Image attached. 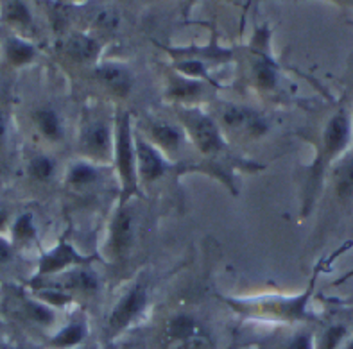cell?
Returning a JSON list of instances; mask_svg holds the SVG:
<instances>
[{"instance_id": "cb8c5ba5", "label": "cell", "mask_w": 353, "mask_h": 349, "mask_svg": "<svg viewBox=\"0 0 353 349\" xmlns=\"http://www.w3.org/2000/svg\"><path fill=\"white\" fill-rule=\"evenodd\" d=\"M253 116L255 113H251V109H246V107H230L228 112H224V122L230 127H241V125L248 127Z\"/></svg>"}, {"instance_id": "30bf717a", "label": "cell", "mask_w": 353, "mask_h": 349, "mask_svg": "<svg viewBox=\"0 0 353 349\" xmlns=\"http://www.w3.org/2000/svg\"><path fill=\"white\" fill-rule=\"evenodd\" d=\"M336 193L341 201H353V152L346 154L337 167Z\"/></svg>"}, {"instance_id": "277c9868", "label": "cell", "mask_w": 353, "mask_h": 349, "mask_svg": "<svg viewBox=\"0 0 353 349\" xmlns=\"http://www.w3.org/2000/svg\"><path fill=\"white\" fill-rule=\"evenodd\" d=\"M350 134H352V125H350L348 115L345 112L336 113L328 120L327 129L323 134V151L327 160H332L345 151L350 142Z\"/></svg>"}, {"instance_id": "8992f818", "label": "cell", "mask_w": 353, "mask_h": 349, "mask_svg": "<svg viewBox=\"0 0 353 349\" xmlns=\"http://www.w3.org/2000/svg\"><path fill=\"white\" fill-rule=\"evenodd\" d=\"M134 149H137V160H139V170L143 181H154V179L161 178L165 174V161L161 160L154 149L145 143L143 140L137 138L134 142Z\"/></svg>"}, {"instance_id": "e0dca14e", "label": "cell", "mask_w": 353, "mask_h": 349, "mask_svg": "<svg viewBox=\"0 0 353 349\" xmlns=\"http://www.w3.org/2000/svg\"><path fill=\"white\" fill-rule=\"evenodd\" d=\"M152 136L160 143L161 147L176 149L181 143V133L176 129L174 125L169 124H158L152 127Z\"/></svg>"}, {"instance_id": "1f68e13d", "label": "cell", "mask_w": 353, "mask_h": 349, "mask_svg": "<svg viewBox=\"0 0 353 349\" xmlns=\"http://www.w3.org/2000/svg\"><path fill=\"white\" fill-rule=\"evenodd\" d=\"M6 138V118L4 115H2V112H0V143L4 142Z\"/></svg>"}, {"instance_id": "ffe728a7", "label": "cell", "mask_w": 353, "mask_h": 349, "mask_svg": "<svg viewBox=\"0 0 353 349\" xmlns=\"http://www.w3.org/2000/svg\"><path fill=\"white\" fill-rule=\"evenodd\" d=\"M68 285L72 288H77V290L83 292H95L97 290V277L95 274H92L90 271H76V273L70 274V279H68Z\"/></svg>"}, {"instance_id": "52a82bcc", "label": "cell", "mask_w": 353, "mask_h": 349, "mask_svg": "<svg viewBox=\"0 0 353 349\" xmlns=\"http://www.w3.org/2000/svg\"><path fill=\"white\" fill-rule=\"evenodd\" d=\"M167 335H169L170 340H174V342H181L187 348L201 344V337H199V326H197V322L194 321L192 317H188V315H178L172 321L169 322V326H167Z\"/></svg>"}, {"instance_id": "8fae6325", "label": "cell", "mask_w": 353, "mask_h": 349, "mask_svg": "<svg viewBox=\"0 0 353 349\" xmlns=\"http://www.w3.org/2000/svg\"><path fill=\"white\" fill-rule=\"evenodd\" d=\"M83 143H85V147L90 152L103 154L104 151H108V145H110V131H108L103 122H94L83 133Z\"/></svg>"}, {"instance_id": "836d02e7", "label": "cell", "mask_w": 353, "mask_h": 349, "mask_svg": "<svg viewBox=\"0 0 353 349\" xmlns=\"http://www.w3.org/2000/svg\"><path fill=\"white\" fill-rule=\"evenodd\" d=\"M343 349H353V339H352V340H350L348 344H346V346H345V348H343Z\"/></svg>"}, {"instance_id": "d6a6232c", "label": "cell", "mask_w": 353, "mask_h": 349, "mask_svg": "<svg viewBox=\"0 0 353 349\" xmlns=\"http://www.w3.org/2000/svg\"><path fill=\"white\" fill-rule=\"evenodd\" d=\"M6 222H8V213H6V211L0 208V229L4 228Z\"/></svg>"}, {"instance_id": "7c38bea8", "label": "cell", "mask_w": 353, "mask_h": 349, "mask_svg": "<svg viewBox=\"0 0 353 349\" xmlns=\"http://www.w3.org/2000/svg\"><path fill=\"white\" fill-rule=\"evenodd\" d=\"M36 124L40 127L41 133L47 136L49 140H59L61 138V124H59L58 115L49 109V107H43V109H38L36 112Z\"/></svg>"}, {"instance_id": "ba28073f", "label": "cell", "mask_w": 353, "mask_h": 349, "mask_svg": "<svg viewBox=\"0 0 353 349\" xmlns=\"http://www.w3.org/2000/svg\"><path fill=\"white\" fill-rule=\"evenodd\" d=\"M95 76L101 83H104L108 88L113 89L121 97H125L130 94L131 86H133L130 72L125 70L124 67H119V65H104V67L97 68Z\"/></svg>"}, {"instance_id": "ac0fdd59", "label": "cell", "mask_w": 353, "mask_h": 349, "mask_svg": "<svg viewBox=\"0 0 353 349\" xmlns=\"http://www.w3.org/2000/svg\"><path fill=\"white\" fill-rule=\"evenodd\" d=\"M97 179V170L92 165H86V163H77L70 169V174H68V181H70L74 187H86V184L94 183Z\"/></svg>"}, {"instance_id": "44dd1931", "label": "cell", "mask_w": 353, "mask_h": 349, "mask_svg": "<svg viewBox=\"0 0 353 349\" xmlns=\"http://www.w3.org/2000/svg\"><path fill=\"white\" fill-rule=\"evenodd\" d=\"M13 233L17 240H22V242L32 240V238L36 237V228H34V222H32V215L29 213L20 215L13 226Z\"/></svg>"}, {"instance_id": "4fadbf2b", "label": "cell", "mask_w": 353, "mask_h": 349, "mask_svg": "<svg viewBox=\"0 0 353 349\" xmlns=\"http://www.w3.org/2000/svg\"><path fill=\"white\" fill-rule=\"evenodd\" d=\"M83 339H85V328H83V324L74 322V324H68L67 328H63L59 333L54 335L52 346L58 349H72Z\"/></svg>"}, {"instance_id": "603a6c76", "label": "cell", "mask_w": 353, "mask_h": 349, "mask_svg": "<svg viewBox=\"0 0 353 349\" xmlns=\"http://www.w3.org/2000/svg\"><path fill=\"white\" fill-rule=\"evenodd\" d=\"M6 18L9 22L20 23V25L31 23V14H29V9L23 2H8L6 4Z\"/></svg>"}, {"instance_id": "f1b7e54d", "label": "cell", "mask_w": 353, "mask_h": 349, "mask_svg": "<svg viewBox=\"0 0 353 349\" xmlns=\"http://www.w3.org/2000/svg\"><path fill=\"white\" fill-rule=\"evenodd\" d=\"M179 70H183L185 74H190V76H206L205 70H203V65L197 61L181 63V65H179Z\"/></svg>"}, {"instance_id": "9c48e42d", "label": "cell", "mask_w": 353, "mask_h": 349, "mask_svg": "<svg viewBox=\"0 0 353 349\" xmlns=\"http://www.w3.org/2000/svg\"><path fill=\"white\" fill-rule=\"evenodd\" d=\"M76 262H83V258H81L68 244H61V246H58L56 249L47 253V255L41 258L40 271L41 274L56 273L59 268L67 267V265L70 264H76Z\"/></svg>"}, {"instance_id": "5bb4252c", "label": "cell", "mask_w": 353, "mask_h": 349, "mask_svg": "<svg viewBox=\"0 0 353 349\" xmlns=\"http://www.w3.org/2000/svg\"><path fill=\"white\" fill-rule=\"evenodd\" d=\"M346 337H348V328L345 324H334L323 331L316 349H341L345 344Z\"/></svg>"}, {"instance_id": "f546056e", "label": "cell", "mask_w": 353, "mask_h": 349, "mask_svg": "<svg viewBox=\"0 0 353 349\" xmlns=\"http://www.w3.org/2000/svg\"><path fill=\"white\" fill-rule=\"evenodd\" d=\"M41 297H43L45 301H49V303H56V304H65L68 301V295H65L63 292H56V290L41 292Z\"/></svg>"}, {"instance_id": "7402d4cb", "label": "cell", "mask_w": 353, "mask_h": 349, "mask_svg": "<svg viewBox=\"0 0 353 349\" xmlns=\"http://www.w3.org/2000/svg\"><path fill=\"white\" fill-rule=\"evenodd\" d=\"M29 172L38 181H47L54 174V161L47 156H36L29 165Z\"/></svg>"}, {"instance_id": "5b68a950", "label": "cell", "mask_w": 353, "mask_h": 349, "mask_svg": "<svg viewBox=\"0 0 353 349\" xmlns=\"http://www.w3.org/2000/svg\"><path fill=\"white\" fill-rule=\"evenodd\" d=\"M134 238V219L128 208L122 206L117 211L112 224V235H110V249L113 256H124L133 246Z\"/></svg>"}, {"instance_id": "3957f363", "label": "cell", "mask_w": 353, "mask_h": 349, "mask_svg": "<svg viewBox=\"0 0 353 349\" xmlns=\"http://www.w3.org/2000/svg\"><path fill=\"white\" fill-rule=\"evenodd\" d=\"M185 124L188 125V129L192 133L194 140H196L197 147L203 152H217L223 147V140H221L219 129L214 124L210 116L203 115L197 109H190L183 115Z\"/></svg>"}, {"instance_id": "9a60e30c", "label": "cell", "mask_w": 353, "mask_h": 349, "mask_svg": "<svg viewBox=\"0 0 353 349\" xmlns=\"http://www.w3.org/2000/svg\"><path fill=\"white\" fill-rule=\"evenodd\" d=\"M97 43H95L92 38H86V36H74L70 41H68V54L72 58L79 59V61H85V59L94 58L95 52H97Z\"/></svg>"}, {"instance_id": "6da1fadb", "label": "cell", "mask_w": 353, "mask_h": 349, "mask_svg": "<svg viewBox=\"0 0 353 349\" xmlns=\"http://www.w3.org/2000/svg\"><path fill=\"white\" fill-rule=\"evenodd\" d=\"M133 140H131L130 116L122 113L117 120V136H115V161L119 176L124 187V201L130 193L137 190L134 183V154H133Z\"/></svg>"}, {"instance_id": "83f0119b", "label": "cell", "mask_w": 353, "mask_h": 349, "mask_svg": "<svg viewBox=\"0 0 353 349\" xmlns=\"http://www.w3.org/2000/svg\"><path fill=\"white\" fill-rule=\"evenodd\" d=\"M248 131H250L253 136H262V134L268 131V124H265V120H262L260 116H253L251 118V122L248 124Z\"/></svg>"}, {"instance_id": "484cf974", "label": "cell", "mask_w": 353, "mask_h": 349, "mask_svg": "<svg viewBox=\"0 0 353 349\" xmlns=\"http://www.w3.org/2000/svg\"><path fill=\"white\" fill-rule=\"evenodd\" d=\"M27 313H29V317L32 319L38 324H50L54 321V313L49 306H45V304L40 303H27Z\"/></svg>"}, {"instance_id": "d6986e66", "label": "cell", "mask_w": 353, "mask_h": 349, "mask_svg": "<svg viewBox=\"0 0 353 349\" xmlns=\"http://www.w3.org/2000/svg\"><path fill=\"white\" fill-rule=\"evenodd\" d=\"M255 77H256V83H259L264 89H271L276 86V81H278L276 70H274L273 65H271L269 61H265V59H260V61L255 65Z\"/></svg>"}, {"instance_id": "4dcf8cb0", "label": "cell", "mask_w": 353, "mask_h": 349, "mask_svg": "<svg viewBox=\"0 0 353 349\" xmlns=\"http://www.w3.org/2000/svg\"><path fill=\"white\" fill-rule=\"evenodd\" d=\"M9 258H11V246H9L8 242L0 238V264L8 262Z\"/></svg>"}, {"instance_id": "4316f807", "label": "cell", "mask_w": 353, "mask_h": 349, "mask_svg": "<svg viewBox=\"0 0 353 349\" xmlns=\"http://www.w3.org/2000/svg\"><path fill=\"white\" fill-rule=\"evenodd\" d=\"M285 349H316L312 333H309V331L296 333V335L287 342Z\"/></svg>"}, {"instance_id": "d4e9b609", "label": "cell", "mask_w": 353, "mask_h": 349, "mask_svg": "<svg viewBox=\"0 0 353 349\" xmlns=\"http://www.w3.org/2000/svg\"><path fill=\"white\" fill-rule=\"evenodd\" d=\"M201 92V86L196 81H174L170 85L169 94L172 97H194Z\"/></svg>"}, {"instance_id": "2e32d148", "label": "cell", "mask_w": 353, "mask_h": 349, "mask_svg": "<svg viewBox=\"0 0 353 349\" xmlns=\"http://www.w3.org/2000/svg\"><path fill=\"white\" fill-rule=\"evenodd\" d=\"M34 47L18 38H9L8 41V58L13 65H26L34 58Z\"/></svg>"}, {"instance_id": "7a4b0ae2", "label": "cell", "mask_w": 353, "mask_h": 349, "mask_svg": "<svg viewBox=\"0 0 353 349\" xmlns=\"http://www.w3.org/2000/svg\"><path fill=\"white\" fill-rule=\"evenodd\" d=\"M145 303H148V290H145V286H133V288L117 303L112 315H110L108 326H110V331H112L113 335L121 333V331H124L125 328L130 326V322L133 321V319L139 317V313L142 312Z\"/></svg>"}]
</instances>
